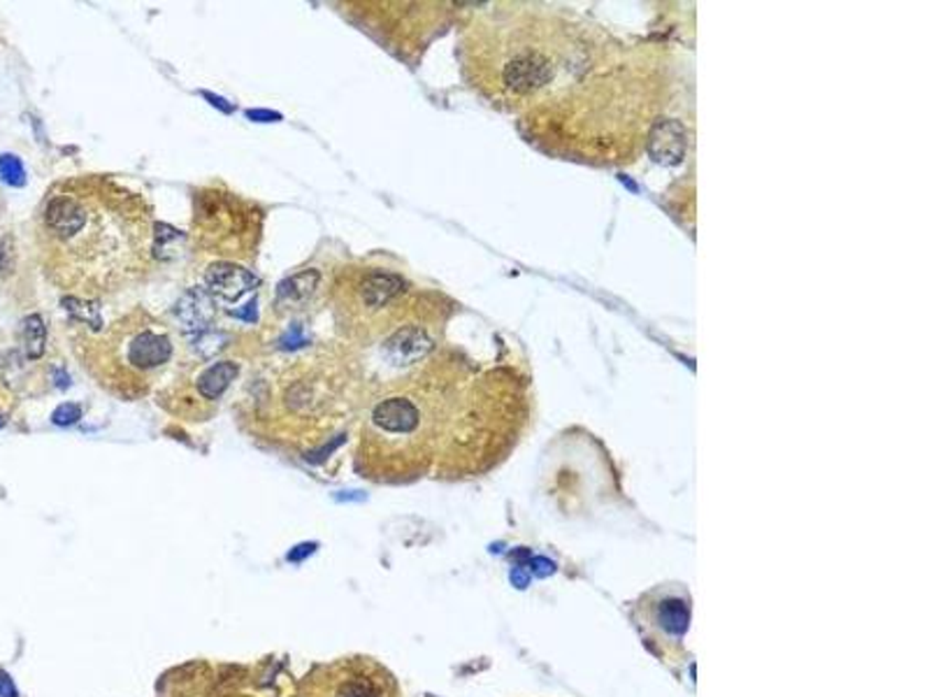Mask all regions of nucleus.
I'll list each match as a JSON object with an SVG mask.
<instances>
[{"instance_id":"obj_3","label":"nucleus","mask_w":929,"mask_h":697,"mask_svg":"<svg viewBox=\"0 0 929 697\" xmlns=\"http://www.w3.org/2000/svg\"><path fill=\"white\" fill-rule=\"evenodd\" d=\"M358 369L335 352H314L282 361L256 382L249 421L268 440L318 447L358 407Z\"/></svg>"},{"instance_id":"obj_7","label":"nucleus","mask_w":929,"mask_h":697,"mask_svg":"<svg viewBox=\"0 0 929 697\" xmlns=\"http://www.w3.org/2000/svg\"><path fill=\"white\" fill-rule=\"evenodd\" d=\"M693 616V598L681 581H665L644 591L633 604V623L644 646L653 656L679 667L685 663V637Z\"/></svg>"},{"instance_id":"obj_10","label":"nucleus","mask_w":929,"mask_h":697,"mask_svg":"<svg viewBox=\"0 0 929 697\" xmlns=\"http://www.w3.org/2000/svg\"><path fill=\"white\" fill-rule=\"evenodd\" d=\"M318 287H321V272L314 268L302 270L284 279L282 285L277 287L274 308L282 314H298L302 310H307L310 302L318 293Z\"/></svg>"},{"instance_id":"obj_19","label":"nucleus","mask_w":929,"mask_h":697,"mask_svg":"<svg viewBox=\"0 0 929 697\" xmlns=\"http://www.w3.org/2000/svg\"><path fill=\"white\" fill-rule=\"evenodd\" d=\"M205 98H207V100H212V105H214V107H222L224 112H233V107H230V105H226V100L216 98V96H212V94H205Z\"/></svg>"},{"instance_id":"obj_18","label":"nucleus","mask_w":929,"mask_h":697,"mask_svg":"<svg viewBox=\"0 0 929 697\" xmlns=\"http://www.w3.org/2000/svg\"><path fill=\"white\" fill-rule=\"evenodd\" d=\"M247 117L249 119H253V121H277V119H282V115H274V112H263V110H251V112H247Z\"/></svg>"},{"instance_id":"obj_11","label":"nucleus","mask_w":929,"mask_h":697,"mask_svg":"<svg viewBox=\"0 0 929 697\" xmlns=\"http://www.w3.org/2000/svg\"><path fill=\"white\" fill-rule=\"evenodd\" d=\"M184 333H207L216 321V300L207 289H188L175 308Z\"/></svg>"},{"instance_id":"obj_21","label":"nucleus","mask_w":929,"mask_h":697,"mask_svg":"<svg viewBox=\"0 0 929 697\" xmlns=\"http://www.w3.org/2000/svg\"><path fill=\"white\" fill-rule=\"evenodd\" d=\"M3 423H6V421H3V419H0V428H3Z\"/></svg>"},{"instance_id":"obj_12","label":"nucleus","mask_w":929,"mask_h":697,"mask_svg":"<svg viewBox=\"0 0 929 697\" xmlns=\"http://www.w3.org/2000/svg\"><path fill=\"white\" fill-rule=\"evenodd\" d=\"M237 373H240V367H237L235 361L209 363L201 367L196 377H193V394H196V398H201V405L222 400V396L235 382Z\"/></svg>"},{"instance_id":"obj_9","label":"nucleus","mask_w":929,"mask_h":697,"mask_svg":"<svg viewBox=\"0 0 929 697\" xmlns=\"http://www.w3.org/2000/svg\"><path fill=\"white\" fill-rule=\"evenodd\" d=\"M207 291L224 300H240L258 287V277L230 260H216L205 272Z\"/></svg>"},{"instance_id":"obj_5","label":"nucleus","mask_w":929,"mask_h":697,"mask_svg":"<svg viewBox=\"0 0 929 697\" xmlns=\"http://www.w3.org/2000/svg\"><path fill=\"white\" fill-rule=\"evenodd\" d=\"M337 329L352 342L386 340L421 312L412 287L398 272L384 268H342L333 281Z\"/></svg>"},{"instance_id":"obj_1","label":"nucleus","mask_w":929,"mask_h":697,"mask_svg":"<svg viewBox=\"0 0 929 697\" xmlns=\"http://www.w3.org/2000/svg\"><path fill=\"white\" fill-rule=\"evenodd\" d=\"M463 54L465 73L482 94L509 110H523L537 126L547 128L560 107L558 121L563 133L579 103L581 142L591 112L588 103L593 110L595 103L607 110L604 100L614 89L633 86L628 52L555 12L498 10L477 19L463 37Z\"/></svg>"},{"instance_id":"obj_8","label":"nucleus","mask_w":929,"mask_h":697,"mask_svg":"<svg viewBox=\"0 0 929 697\" xmlns=\"http://www.w3.org/2000/svg\"><path fill=\"white\" fill-rule=\"evenodd\" d=\"M298 697H402V693L398 679L381 663L352 656L310 672Z\"/></svg>"},{"instance_id":"obj_20","label":"nucleus","mask_w":929,"mask_h":697,"mask_svg":"<svg viewBox=\"0 0 929 697\" xmlns=\"http://www.w3.org/2000/svg\"><path fill=\"white\" fill-rule=\"evenodd\" d=\"M226 697H249V695H226Z\"/></svg>"},{"instance_id":"obj_17","label":"nucleus","mask_w":929,"mask_h":697,"mask_svg":"<svg viewBox=\"0 0 929 697\" xmlns=\"http://www.w3.org/2000/svg\"><path fill=\"white\" fill-rule=\"evenodd\" d=\"M0 697H17V688L6 672H0Z\"/></svg>"},{"instance_id":"obj_4","label":"nucleus","mask_w":929,"mask_h":697,"mask_svg":"<svg viewBox=\"0 0 929 697\" xmlns=\"http://www.w3.org/2000/svg\"><path fill=\"white\" fill-rule=\"evenodd\" d=\"M75 352L102 388L123 400H138L175 358V337L161 319L136 310L100 335H82Z\"/></svg>"},{"instance_id":"obj_15","label":"nucleus","mask_w":929,"mask_h":697,"mask_svg":"<svg viewBox=\"0 0 929 697\" xmlns=\"http://www.w3.org/2000/svg\"><path fill=\"white\" fill-rule=\"evenodd\" d=\"M14 270V243L12 237H0V277H8Z\"/></svg>"},{"instance_id":"obj_6","label":"nucleus","mask_w":929,"mask_h":697,"mask_svg":"<svg viewBox=\"0 0 929 697\" xmlns=\"http://www.w3.org/2000/svg\"><path fill=\"white\" fill-rule=\"evenodd\" d=\"M263 230V212L222 186L193 195V237L207 254L224 260H251Z\"/></svg>"},{"instance_id":"obj_16","label":"nucleus","mask_w":929,"mask_h":697,"mask_svg":"<svg viewBox=\"0 0 929 697\" xmlns=\"http://www.w3.org/2000/svg\"><path fill=\"white\" fill-rule=\"evenodd\" d=\"M77 419H82V407L75 403H63L61 407H56V411L52 414V421L56 426H68L75 423Z\"/></svg>"},{"instance_id":"obj_13","label":"nucleus","mask_w":929,"mask_h":697,"mask_svg":"<svg viewBox=\"0 0 929 697\" xmlns=\"http://www.w3.org/2000/svg\"><path fill=\"white\" fill-rule=\"evenodd\" d=\"M21 335H24L26 356L31 361L42 358V354H45V344H47V329L40 314H31L24 319V323H21Z\"/></svg>"},{"instance_id":"obj_2","label":"nucleus","mask_w":929,"mask_h":697,"mask_svg":"<svg viewBox=\"0 0 929 697\" xmlns=\"http://www.w3.org/2000/svg\"><path fill=\"white\" fill-rule=\"evenodd\" d=\"M37 245L47 277L79 298L136 285L154 258V222L140 193L89 174L56 184L40 212Z\"/></svg>"},{"instance_id":"obj_14","label":"nucleus","mask_w":929,"mask_h":697,"mask_svg":"<svg viewBox=\"0 0 929 697\" xmlns=\"http://www.w3.org/2000/svg\"><path fill=\"white\" fill-rule=\"evenodd\" d=\"M0 182H6L8 186H14V189H21L26 184V168L19 157L14 154L0 157Z\"/></svg>"}]
</instances>
